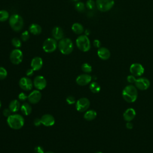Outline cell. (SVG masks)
Here are the masks:
<instances>
[{
	"label": "cell",
	"instance_id": "38",
	"mask_svg": "<svg viewBox=\"0 0 153 153\" xmlns=\"http://www.w3.org/2000/svg\"><path fill=\"white\" fill-rule=\"evenodd\" d=\"M127 81H128V82L132 84V83H134V82H135L136 79L135 78V77H134V75H128V76H127Z\"/></svg>",
	"mask_w": 153,
	"mask_h": 153
},
{
	"label": "cell",
	"instance_id": "9",
	"mask_svg": "<svg viewBox=\"0 0 153 153\" xmlns=\"http://www.w3.org/2000/svg\"><path fill=\"white\" fill-rule=\"evenodd\" d=\"M90 106V101L86 97H82L78 99L76 103L75 107L78 111L82 112L86 111Z\"/></svg>",
	"mask_w": 153,
	"mask_h": 153
},
{
	"label": "cell",
	"instance_id": "6",
	"mask_svg": "<svg viewBox=\"0 0 153 153\" xmlns=\"http://www.w3.org/2000/svg\"><path fill=\"white\" fill-rule=\"evenodd\" d=\"M58 47V43L54 38H48L43 42L42 49L45 53L54 52Z\"/></svg>",
	"mask_w": 153,
	"mask_h": 153
},
{
	"label": "cell",
	"instance_id": "37",
	"mask_svg": "<svg viewBox=\"0 0 153 153\" xmlns=\"http://www.w3.org/2000/svg\"><path fill=\"white\" fill-rule=\"evenodd\" d=\"M11 111H10V109L8 108V109H7V108H6V109H4V110H3V115H4V117H10L11 114Z\"/></svg>",
	"mask_w": 153,
	"mask_h": 153
},
{
	"label": "cell",
	"instance_id": "22",
	"mask_svg": "<svg viewBox=\"0 0 153 153\" xmlns=\"http://www.w3.org/2000/svg\"><path fill=\"white\" fill-rule=\"evenodd\" d=\"M21 105L19 100L17 99H14L11 100L9 104V109L12 112H16L20 109Z\"/></svg>",
	"mask_w": 153,
	"mask_h": 153
},
{
	"label": "cell",
	"instance_id": "2",
	"mask_svg": "<svg viewBox=\"0 0 153 153\" xmlns=\"http://www.w3.org/2000/svg\"><path fill=\"white\" fill-rule=\"evenodd\" d=\"M8 126L14 130L21 128L25 123L24 118L20 114H12L7 118V120Z\"/></svg>",
	"mask_w": 153,
	"mask_h": 153
},
{
	"label": "cell",
	"instance_id": "11",
	"mask_svg": "<svg viewBox=\"0 0 153 153\" xmlns=\"http://www.w3.org/2000/svg\"><path fill=\"white\" fill-rule=\"evenodd\" d=\"M130 72L134 76H139L144 73V68L140 63H133L130 67Z\"/></svg>",
	"mask_w": 153,
	"mask_h": 153
},
{
	"label": "cell",
	"instance_id": "5",
	"mask_svg": "<svg viewBox=\"0 0 153 153\" xmlns=\"http://www.w3.org/2000/svg\"><path fill=\"white\" fill-rule=\"evenodd\" d=\"M76 45L79 50L84 52L88 51L91 48L90 39L85 35H81L76 38Z\"/></svg>",
	"mask_w": 153,
	"mask_h": 153
},
{
	"label": "cell",
	"instance_id": "39",
	"mask_svg": "<svg viewBox=\"0 0 153 153\" xmlns=\"http://www.w3.org/2000/svg\"><path fill=\"white\" fill-rule=\"evenodd\" d=\"M41 118H36L34 119L33 120V124L36 126V127H38L41 124Z\"/></svg>",
	"mask_w": 153,
	"mask_h": 153
},
{
	"label": "cell",
	"instance_id": "24",
	"mask_svg": "<svg viewBox=\"0 0 153 153\" xmlns=\"http://www.w3.org/2000/svg\"><path fill=\"white\" fill-rule=\"evenodd\" d=\"M72 30L75 33L81 35L84 32V27L79 23H75L72 26Z\"/></svg>",
	"mask_w": 153,
	"mask_h": 153
},
{
	"label": "cell",
	"instance_id": "41",
	"mask_svg": "<svg viewBox=\"0 0 153 153\" xmlns=\"http://www.w3.org/2000/svg\"><path fill=\"white\" fill-rule=\"evenodd\" d=\"M33 72H34V70L32 68H30V69H28L27 70L26 74L27 76H31L32 75H33Z\"/></svg>",
	"mask_w": 153,
	"mask_h": 153
},
{
	"label": "cell",
	"instance_id": "28",
	"mask_svg": "<svg viewBox=\"0 0 153 153\" xmlns=\"http://www.w3.org/2000/svg\"><path fill=\"white\" fill-rule=\"evenodd\" d=\"M81 69L85 74H88L92 71V67L90 64L87 63H85L82 65Z\"/></svg>",
	"mask_w": 153,
	"mask_h": 153
},
{
	"label": "cell",
	"instance_id": "19",
	"mask_svg": "<svg viewBox=\"0 0 153 153\" xmlns=\"http://www.w3.org/2000/svg\"><path fill=\"white\" fill-rule=\"evenodd\" d=\"M52 36L56 41H60L64 36V33L62 29L59 26H56L53 27L52 30Z\"/></svg>",
	"mask_w": 153,
	"mask_h": 153
},
{
	"label": "cell",
	"instance_id": "25",
	"mask_svg": "<svg viewBox=\"0 0 153 153\" xmlns=\"http://www.w3.org/2000/svg\"><path fill=\"white\" fill-rule=\"evenodd\" d=\"M97 116V113L94 110L91 109L85 112L84 115V118L87 121H91L96 118Z\"/></svg>",
	"mask_w": 153,
	"mask_h": 153
},
{
	"label": "cell",
	"instance_id": "23",
	"mask_svg": "<svg viewBox=\"0 0 153 153\" xmlns=\"http://www.w3.org/2000/svg\"><path fill=\"white\" fill-rule=\"evenodd\" d=\"M20 110L22 113L24 115H29L32 112V107L28 103H23L20 107Z\"/></svg>",
	"mask_w": 153,
	"mask_h": 153
},
{
	"label": "cell",
	"instance_id": "45",
	"mask_svg": "<svg viewBox=\"0 0 153 153\" xmlns=\"http://www.w3.org/2000/svg\"><path fill=\"white\" fill-rule=\"evenodd\" d=\"M96 153H102V152H96Z\"/></svg>",
	"mask_w": 153,
	"mask_h": 153
},
{
	"label": "cell",
	"instance_id": "3",
	"mask_svg": "<svg viewBox=\"0 0 153 153\" xmlns=\"http://www.w3.org/2000/svg\"><path fill=\"white\" fill-rule=\"evenodd\" d=\"M58 48L63 54L68 55L72 52L74 50V44L71 39L63 38L58 42Z\"/></svg>",
	"mask_w": 153,
	"mask_h": 153
},
{
	"label": "cell",
	"instance_id": "13",
	"mask_svg": "<svg viewBox=\"0 0 153 153\" xmlns=\"http://www.w3.org/2000/svg\"><path fill=\"white\" fill-rule=\"evenodd\" d=\"M134 83L136 87L140 90H145L148 89L150 85L149 81L146 78H140L136 79Z\"/></svg>",
	"mask_w": 153,
	"mask_h": 153
},
{
	"label": "cell",
	"instance_id": "18",
	"mask_svg": "<svg viewBox=\"0 0 153 153\" xmlns=\"http://www.w3.org/2000/svg\"><path fill=\"white\" fill-rule=\"evenodd\" d=\"M97 55L102 60H108L111 56V53L107 48L100 47L97 50Z\"/></svg>",
	"mask_w": 153,
	"mask_h": 153
},
{
	"label": "cell",
	"instance_id": "15",
	"mask_svg": "<svg viewBox=\"0 0 153 153\" xmlns=\"http://www.w3.org/2000/svg\"><path fill=\"white\" fill-rule=\"evenodd\" d=\"M42 95L41 92L38 90H35L32 91L27 96V99L30 103L35 104L38 103L41 99Z\"/></svg>",
	"mask_w": 153,
	"mask_h": 153
},
{
	"label": "cell",
	"instance_id": "30",
	"mask_svg": "<svg viewBox=\"0 0 153 153\" xmlns=\"http://www.w3.org/2000/svg\"><path fill=\"white\" fill-rule=\"evenodd\" d=\"M75 9L79 12H83L85 10V4L82 2H78L75 5Z\"/></svg>",
	"mask_w": 153,
	"mask_h": 153
},
{
	"label": "cell",
	"instance_id": "31",
	"mask_svg": "<svg viewBox=\"0 0 153 153\" xmlns=\"http://www.w3.org/2000/svg\"><path fill=\"white\" fill-rule=\"evenodd\" d=\"M86 7L89 9V10H93L95 8L96 5V2L93 1V0H88L86 2V4H85Z\"/></svg>",
	"mask_w": 153,
	"mask_h": 153
},
{
	"label": "cell",
	"instance_id": "4",
	"mask_svg": "<svg viewBox=\"0 0 153 153\" xmlns=\"http://www.w3.org/2000/svg\"><path fill=\"white\" fill-rule=\"evenodd\" d=\"M9 24L13 30L19 32L23 27L24 22L20 15L14 14L9 17Z\"/></svg>",
	"mask_w": 153,
	"mask_h": 153
},
{
	"label": "cell",
	"instance_id": "40",
	"mask_svg": "<svg viewBox=\"0 0 153 153\" xmlns=\"http://www.w3.org/2000/svg\"><path fill=\"white\" fill-rule=\"evenodd\" d=\"M93 45L96 47V48H100V45H101V43L100 41L98 39H94L93 41Z\"/></svg>",
	"mask_w": 153,
	"mask_h": 153
},
{
	"label": "cell",
	"instance_id": "34",
	"mask_svg": "<svg viewBox=\"0 0 153 153\" xmlns=\"http://www.w3.org/2000/svg\"><path fill=\"white\" fill-rule=\"evenodd\" d=\"M66 102L69 105H73L75 103V100L74 97L72 96H69L66 97Z\"/></svg>",
	"mask_w": 153,
	"mask_h": 153
},
{
	"label": "cell",
	"instance_id": "42",
	"mask_svg": "<svg viewBox=\"0 0 153 153\" xmlns=\"http://www.w3.org/2000/svg\"><path fill=\"white\" fill-rule=\"evenodd\" d=\"M126 127H127L128 129H131V128H133V124H132L130 121H128V122H127V123H126Z\"/></svg>",
	"mask_w": 153,
	"mask_h": 153
},
{
	"label": "cell",
	"instance_id": "14",
	"mask_svg": "<svg viewBox=\"0 0 153 153\" xmlns=\"http://www.w3.org/2000/svg\"><path fill=\"white\" fill-rule=\"evenodd\" d=\"M91 79H92V77L89 74H81L78 76L77 78H76V82L79 85L84 86L89 84L91 82Z\"/></svg>",
	"mask_w": 153,
	"mask_h": 153
},
{
	"label": "cell",
	"instance_id": "27",
	"mask_svg": "<svg viewBox=\"0 0 153 153\" xmlns=\"http://www.w3.org/2000/svg\"><path fill=\"white\" fill-rule=\"evenodd\" d=\"M9 19V13L7 11L0 10V22H5Z\"/></svg>",
	"mask_w": 153,
	"mask_h": 153
},
{
	"label": "cell",
	"instance_id": "16",
	"mask_svg": "<svg viewBox=\"0 0 153 153\" xmlns=\"http://www.w3.org/2000/svg\"><path fill=\"white\" fill-rule=\"evenodd\" d=\"M41 123L44 126L47 127L52 126L54 124V123H55V119L53 117V116L48 114L43 115L41 118Z\"/></svg>",
	"mask_w": 153,
	"mask_h": 153
},
{
	"label": "cell",
	"instance_id": "1",
	"mask_svg": "<svg viewBox=\"0 0 153 153\" xmlns=\"http://www.w3.org/2000/svg\"><path fill=\"white\" fill-rule=\"evenodd\" d=\"M122 95L126 102L132 103L135 102L137 98V90L134 85H128L123 89Z\"/></svg>",
	"mask_w": 153,
	"mask_h": 153
},
{
	"label": "cell",
	"instance_id": "43",
	"mask_svg": "<svg viewBox=\"0 0 153 153\" xmlns=\"http://www.w3.org/2000/svg\"><path fill=\"white\" fill-rule=\"evenodd\" d=\"M44 153H54V152H51V151H47V152H44Z\"/></svg>",
	"mask_w": 153,
	"mask_h": 153
},
{
	"label": "cell",
	"instance_id": "33",
	"mask_svg": "<svg viewBox=\"0 0 153 153\" xmlns=\"http://www.w3.org/2000/svg\"><path fill=\"white\" fill-rule=\"evenodd\" d=\"M30 32L27 30H25L23 32H22L21 35V39L23 41H26L29 39L30 37Z\"/></svg>",
	"mask_w": 153,
	"mask_h": 153
},
{
	"label": "cell",
	"instance_id": "36",
	"mask_svg": "<svg viewBox=\"0 0 153 153\" xmlns=\"http://www.w3.org/2000/svg\"><path fill=\"white\" fill-rule=\"evenodd\" d=\"M35 153H44V149L41 146H37L34 148Z\"/></svg>",
	"mask_w": 153,
	"mask_h": 153
},
{
	"label": "cell",
	"instance_id": "20",
	"mask_svg": "<svg viewBox=\"0 0 153 153\" xmlns=\"http://www.w3.org/2000/svg\"><path fill=\"white\" fill-rule=\"evenodd\" d=\"M136 116V111L133 108H128L123 114L124 120L127 122L133 120Z\"/></svg>",
	"mask_w": 153,
	"mask_h": 153
},
{
	"label": "cell",
	"instance_id": "32",
	"mask_svg": "<svg viewBox=\"0 0 153 153\" xmlns=\"http://www.w3.org/2000/svg\"><path fill=\"white\" fill-rule=\"evenodd\" d=\"M7 76V70L2 66H0V80L4 79Z\"/></svg>",
	"mask_w": 153,
	"mask_h": 153
},
{
	"label": "cell",
	"instance_id": "21",
	"mask_svg": "<svg viewBox=\"0 0 153 153\" xmlns=\"http://www.w3.org/2000/svg\"><path fill=\"white\" fill-rule=\"evenodd\" d=\"M41 31H42L41 27L38 24L32 23L29 27V32L33 35H39L41 33Z\"/></svg>",
	"mask_w": 153,
	"mask_h": 153
},
{
	"label": "cell",
	"instance_id": "17",
	"mask_svg": "<svg viewBox=\"0 0 153 153\" xmlns=\"http://www.w3.org/2000/svg\"><path fill=\"white\" fill-rule=\"evenodd\" d=\"M43 61L42 58L40 57H35L31 60V68H32L34 71H39V69H41Z\"/></svg>",
	"mask_w": 153,
	"mask_h": 153
},
{
	"label": "cell",
	"instance_id": "7",
	"mask_svg": "<svg viewBox=\"0 0 153 153\" xmlns=\"http://www.w3.org/2000/svg\"><path fill=\"white\" fill-rule=\"evenodd\" d=\"M114 5V0H96V5L97 9L102 12L110 10Z\"/></svg>",
	"mask_w": 153,
	"mask_h": 153
},
{
	"label": "cell",
	"instance_id": "8",
	"mask_svg": "<svg viewBox=\"0 0 153 153\" xmlns=\"http://www.w3.org/2000/svg\"><path fill=\"white\" fill-rule=\"evenodd\" d=\"M23 53L22 51L19 49L16 48L11 51L10 54V59L11 62L14 65H19L23 60Z\"/></svg>",
	"mask_w": 153,
	"mask_h": 153
},
{
	"label": "cell",
	"instance_id": "46",
	"mask_svg": "<svg viewBox=\"0 0 153 153\" xmlns=\"http://www.w3.org/2000/svg\"><path fill=\"white\" fill-rule=\"evenodd\" d=\"M72 1H77L78 0H72Z\"/></svg>",
	"mask_w": 153,
	"mask_h": 153
},
{
	"label": "cell",
	"instance_id": "26",
	"mask_svg": "<svg viewBox=\"0 0 153 153\" xmlns=\"http://www.w3.org/2000/svg\"><path fill=\"white\" fill-rule=\"evenodd\" d=\"M89 88L90 91L93 93H97L100 90V86L96 82H91L89 85Z\"/></svg>",
	"mask_w": 153,
	"mask_h": 153
},
{
	"label": "cell",
	"instance_id": "44",
	"mask_svg": "<svg viewBox=\"0 0 153 153\" xmlns=\"http://www.w3.org/2000/svg\"><path fill=\"white\" fill-rule=\"evenodd\" d=\"M1 102L0 101V108H1Z\"/></svg>",
	"mask_w": 153,
	"mask_h": 153
},
{
	"label": "cell",
	"instance_id": "10",
	"mask_svg": "<svg viewBox=\"0 0 153 153\" xmlns=\"http://www.w3.org/2000/svg\"><path fill=\"white\" fill-rule=\"evenodd\" d=\"M19 85L22 90L25 91H29L32 88L33 84L29 78L22 77L19 80Z\"/></svg>",
	"mask_w": 153,
	"mask_h": 153
},
{
	"label": "cell",
	"instance_id": "12",
	"mask_svg": "<svg viewBox=\"0 0 153 153\" xmlns=\"http://www.w3.org/2000/svg\"><path fill=\"white\" fill-rule=\"evenodd\" d=\"M33 85L38 90H43L47 85V81L45 78L41 75L36 76L33 82Z\"/></svg>",
	"mask_w": 153,
	"mask_h": 153
},
{
	"label": "cell",
	"instance_id": "35",
	"mask_svg": "<svg viewBox=\"0 0 153 153\" xmlns=\"http://www.w3.org/2000/svg\"><path fill=\"white\" fill-rule=\"evenodd\" d=\"M27 96L25 93L22 92L20 93L19 96H18V98L20 101H25L26 99H27Z\"/></svg>",
	"mask_w": 153,
	"mask_h": 153
},
{
	"label": "cell",
	"instance_id": "29",
	"mask_svg": "<svg viewBox=\"0 0 153 153\" xmlns=\"http://www.w3.org/2000/svg\"><path fill=\"white\" fill-rule=\"evenodd\" d=\"M11 44L12 45L16 47V48H20L22 46V42L21 40L17 38H13L11 40Z\"/></svg>",
	"mask_w": 153,
	"mask_h": 153
}]
</instances>
